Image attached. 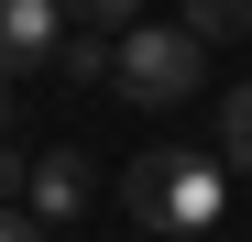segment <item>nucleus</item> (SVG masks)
Segmentation results:
<instances>
[{
    "mask_svg": "<svg viewBox=\"0 0 252 242\" xmlns=\"http://www.w3.org/2000/svg\"><path fill=\"white\" fill-rule=\"evenodd\" d=\"M197 33L187 22H132V33H121V44H110V88L121 99H132V110H176L187 88H197Z\"/></svg>",
    "mask_w": 252,
    "mask_h": 242,
    "instance_id": "f257e3e1",
    "label": "nucleus"
},
{
    "mask_svg": "<svg viewBox=\"0 0 252 242\" xmlns=\"http://www.w3.org/2000/svg\"><path fill=\"white\" fill-rule=\"evenodd\" d=\"M220 198H230V176L208 165V154H143L132 165V220L143 231H208Z\"/></svg>",
    "mask_w": 252,
    "mask_h": 242,
    "instance_id": "f03ea898",
    "label": "nucleus"
},
{
    "mask_svg": "<svg viewBox=\"0 0 252 242\" xmlns=\"http://www.w3.org/2000/svg\"><path fill=\"white\" fill-rule=\"evenodd\" d=\"M55 44H66V33H55V0H0V88H11L22 66H44Z\"/></svg>",
    "mask_w": 252,
    "mask_h": 242,
    "instance_id": "7ed1b4c3",
    "label": "nucleus"
},
{
    "mask_svg": "<svg viewBox=\"0 0 252 242\" xmlns=\"http://www.w3.org/2000/svg\"><path fill=\"white\" fill-rule=\"evenodd\" d=\"M22 209L44 220V231H66L77 209H88V154H33V187H22Z\"/></svg>",
    "mask_w": 252,
    "mask_h": 242,
    "instance_id": "20e7f679",
    "label": "nucleus"
},
{
    "mask_svg": "<svg viewBox=\"0 0 252 242\" xmlns=\"http://www.w3.org/2000/svg\"><path fill=\"white\" fill-rule=\"evenodd\" d=\"M187 33H197V44H241V33H252V0H187Z\"/></svg>",
    "mask_w": 252,
    "mask_h": 242,
    "instance_id": "39448f33",
    "label": "nucleus"
},
{
    "mask_svg": "<svg viewBox=\"0 0 252 242\" xmlns=\"http://www.w3.org/2000/svg\"><path fill=\"white\" fill-rule=\"evenodd\" d=\"M220 154L252 176V88H230V99H220Z\"/></svg>",
    "mask_w": 252,
    "mask_h": 242,
    "instance_id": "423d86ee",
    "label": "nucleus"
},
{
    "mask_svg": "<svg viewBox=\"0 0 252 242\" xmlns=\"http://www.w3.org/2000/svg\"><path fill=\"white\" fill-rule=\"evenodd\" d=\"M110 44H121V33H66L55 66H66V77H110Z\"/></svg>",
    "mask_w": 252,
    "mask_h": 242,
    "instance_id": "0eeeda50",
    "label": "nucleus"
},
{
    "mask_svg": "<svg viewBox=\"0 0 252 242\" xmlns=\"http://www.w3.org/2000/svg\"><path fill=\"white\" fill-rule=\"evenodd\" d=\"M77 11H88V33H132V11H143V0H77Z\"/></svg>",
    "mask_w": 252,
    "mask_h": 242,
    "instance_id": "6e6552de",
    "label": "nucleus"
},
{
    "mask_svg": "<svg viewBox=\"0 0 252 242\" xmlns=\"http://www.w3.org/2000/svg\"><path fill=\"white\" fill-rule=\"evenodd\" d=\"M22 187H33V165H22L11 143H0V209H22Z\"/></svg>",
    "mask_w": 252,
    "mask_h": 242,
    "instance_id": "1a4fd4ad",
    "label": "nucleus"
},
{
    "mask_svg": "<svg viewBox=\"0 0 252 242\" xmlns=\"http://www.w3.org/2000/svg\"><path fill=\"white\" fill-rule=\"evenodd\" d=\"M0 242H44V220H33V209H0Z\"/></svg>",
    "mask_w": 252,
    "mask_h": 242,
    "instance_id": "9d476101",
    "label": "nucleus"
},
{
    "mask_svg": "<svg viewBox=\"0 0 252 242\" xmlns=\"http://www.w3.org/2000/svg\"><path fill=\"white\" fill-rule=\"evenodd\" d=\"M0 143H11V99H0Z\"/></svg>",
    "mask_w": 252,
    "mask_h": 242,
    "instance_id": "9b49d317",
    "label": "nucleus"
}]
</instances>
